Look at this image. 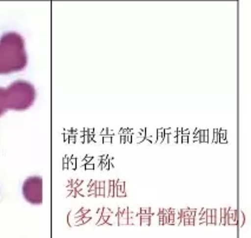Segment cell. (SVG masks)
<instances>
[]
</instances>
